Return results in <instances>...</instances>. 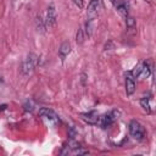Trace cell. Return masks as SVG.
<instances>
[{"mask_svg": "<svg viewBox=\"0 0 156 156\" xmlns=\"http://www.w3.org/2000/svg\"><path fill=\"white\" fill-rule=\"evenodd\" d=\"M115 119H116V117H115V112H110V113H106L104 117H101V122H100V124H101L102 128H106V127L111 126V124L113 123Z\"/></svg>", "mask_w": 156, "mask_h": 156, "instance_id": "cell-8", "label": "cell"}, {"mask_svg": "<svg viewBox=\"0 0 156 156\" xmlns=\"http://www.w3.org/2000/svg\"><path fill=\"white\" fill-rule=\"evenodd\" d=\"M135 91V80L132 76V73L126 74V93L127 95H132Z\"/></svg>", "mask_w": 156, "mask_h": 156, "instance_id": "cell-6", "label": "cell"}, {"mask_svg": "<svg viewBox=\"0 0 156 156\" xmlns=\"http://www.w3.org/2000/svg\"><path fill=\"white\" fill-rule=\"evenodd\" d=\"M0 82H1V77H0Z\"/></svg>", "mask_w": 156, "mask_h": 156, "instance_id": "cell-21", "label": "cell"}, {"mask_svg": "<svg viewBox=\"0 0 156 156\" xmlns=\"http://www.w3.org/2000/svg\"><path fill=\"white\" fill-rule=\"evenodd\" d=\"M143 66H144V61H143V62H140V63H139V65L135 67V69L133 71V74H134L135 77H138V76H139V73L141 72V68H143Z\"/></svg>", "mask_w": 156, "mask_h": 156, "instance_id": "cell-14", "label": "cell"}, {"mask_svg": "<svg viewBox=\"0 0 156 156\" xmlns=\"http://www.w3.org/2000/svg\"><path fill=\"white\" fill-rule=\"evenodd\" d=\"M39 116H40L44 121H46V123H49V124L52 126V127H55V126L58 123V117H57V115H56L52 110H50V108H46V107L40 108V110H39Z\"/></svg>", "mask_w": 156, "mask_h": 156, "instance_id": "cell-3", "label": "cell"}, {"mask_svg": "<svg viewBox=\"0 0 156 156\" xmlns=\"http://www.w3.org/2000/svg\"><path fill=\"white\" fill-rule=\"evenodd\" d=\"M69 52H71V44H69V41H63V43L61 44L60 49H58L60 56H61L62 58H65Z\"/></svg>", "mask_w": 156, "mask_h": 156, "instance_id": "cell-9", "label": "cell"}, {"mask_svg": "<svg viewBox=\"0 0 156 156\" xmlns=\"http://www.w3.org/2000/svg\"><path fill=\"white\" fill-rule=\"evenodd\" d=\"M82 119H84L85 122H88L89 124H96L99 122V116L95 111H90V112H84L80 113Z\"/></svg>", "mask_w": 156, "mask_h": 156, "instance_id": "cell-7", "label": "cell"}, {"mask_svg": "<svg viewBox=\"0 0 156 156\" xmlns=\"http://www.w3.org/2000/svg\"><path fill=\"white\" fill-rule=\"evenodd\" d=\"M56 20H57V17H56L55 6H54V4H50L49 7H48V11H46V20H45L46 26L54 27V26L56 24Z\"/></svg>", "mask_w": 156, "mask_h": 156, "instance_id": "cell-5", "label": "cell"}, {"mask_svg": "<svg viewBox=\"0 0 156 156\" xmlns=\"http://www.w3.org/2000/svg\"><path fill=\"white\" fill-rule=\"evenodd\" d=\"M150 72H151V68H150V66H149V63L146 62V61H144V66H143V68H141V72L139 73V78H141V79H144V78H147L149 77V74H150Z\"/></svg>", "mask_w": 156, "mask_h": 156, "instance_id": "cell-10", "label": "cell"}, {"mask_svg": "<svg viewBox=\"0 0 156 156\" xmlns=\"http://www.w3.org/2000/svg\"><path fill=\"white\" fill-rule=\"evenodd\" d=\"M140 105H141V107L149 113L150 112V104H149V98H146V96H144L141 100H140Z\"/></svg>", "mask_w": 156, "mask_h": 156, "instance_id": "cell-11", "label": "cell"}, {"mask_svg": "<svg viewBox=\"0 0 156 156\" xmlns=\"http://www.w3.org/2000/svg\"><path fill=\"white\" fill-rule=\"evenodd\" d=\"M144 1H146V2H149V4H151V0H144Z\"/></svg>", "mask_w": 156, "mask_h": 156, "instance_id": "cell-19", "label": "cell"}, {"mask_svg": "<svg viewBox=\"0 0 156 156\" xmlns=\"http://www.w3.org/2000/svg\"><path fill=\"white\" fill-rule=\"evenodd\" d=\"M73 2L79 7V9H82L83 7V5H84V2H83V0H73Z\"/></svg>", "mask_w": 156, "mask_h": 156, "instance_id": "cell-17", "label": "cell"}, {"mask_svg": "<svg viewBox=\"0 0 156 156\" xmlns=\"http://www.w3.org/2000/svg\"><path fill=\"white\" fill-rule=\"evenodd\" d=\"M129 133L136 140H143L145 138V128H144V126L140 122L135 121V119L130 121V123H129Z\"/></svg>", "mask_w": 156, "mask_h": 156, "instance_id": "cell-2", "label": "cell"}, {"mask_svg": "<svg viewBox=\"0 0 156 156\" xmlns=\"http://www.w3.org/2000/svg\"><path fill=\"white\" fill-rule=\"evenodd\" d=\"M110 1H111L112 4H115V2H116V0H110Z\"/></svg>", "mask_w": 156, "mask_h": 156, "instance_id": "cell-20", "label": "cell"}, {"mask_svg": "<svg viewBox=\"0 0 156 156\" xmlns=\"http://www.w3.org/2000/svg\"><path fill=\"white\" fill-rule=\"evenodd\" d=\"M38 65V56L35 54H28L22 65V72L24 76L30 74Z\"/></svg>", "mask_w": 156, "mask_h": 156, "instance_id": "cell-1", "label": "cell"}, {"mask_svg": "<svg viewBox=\"0 0 156 156\" xmlns=\"http://www.w3.org/2000/svg\"><path fill=\"white\" fill-rule=\"evenodd\" d=\"M73 154H78V155H85V154H88V150H84V149H79V147H77L76 150H73Z\"/></svg>", "mask_w": 156, "mask_h": 156, "instance_id": "cell-16", "label": "cell"}, {"mask_svg": "<svg viewBox=\"0 0 156 156\" xmlns=\"http://www.w3.org/2000/svg\"><path fill=\"white\" fill-rule=\"evenodd\" d=\"M126 23H127V27L128 28H134L135 27V20H134V17H132V16H126Z\"/></svg>", "mask_w": 156, "mask_h": 156, "instance_id": "cell-12", "label": "cell"}, {"mask_svg": "<svg viewBox=\"0 0 156 156\" xmlns=\"http://www.w3.org/2000/svg\"><path fill=\"white\" fill-rule=\"evenodd\" d=\"M76 40H77V43L78 44H82L83 43V29L82 28H79L78 29V32H77V37H76Z\"/></svg>", "mask_w": 156, "mask_h": 156, "instance_id": "cell-13", "label": "cell"}, {"mask_svg": "<svg viewBox=\"0 0 156 156\" xmlns=\"http://www.w3.org/2000/svg\"><path fill=\"white\" fill-rule=\"evenodd\" d=\"M33 108H34V105H33L32 101H27L24 104V110L26 111H33Z\"/></svg>", "mask_w": 156, "mask_h": 156, "instance_id": "cell-15", "label": "cell"}, {"mask_svg": "<svg viewBox=\"0 0 156 156\" xmlns=\"http://www.w3.org/2000/svg\"><path fill=\"white\" fill-rule=\"evenodd\" d=\"M6 108V105H1L0 106V111H2V110H5Z\"/></svg>", "mask_w": 156, "mask_h": 156, "instance_id": "cell-18", "label": "cell"}, {"mask_svg": "<svg viewBox=\"0 0 156 156\" xmlns=\"http://www.w3.org/2000/svg\"><path fill=\"white\" fill-rule=\"evenodd\" d=\"M99 5H100V0H91L88 10H87V17H88V22H91L95 20V17L98 16L99 12Z\"/></svg>", "mask_w": 156, "mask_h": 156, "instance_id": "cell-4", "label": "cell"}]
</instances>
